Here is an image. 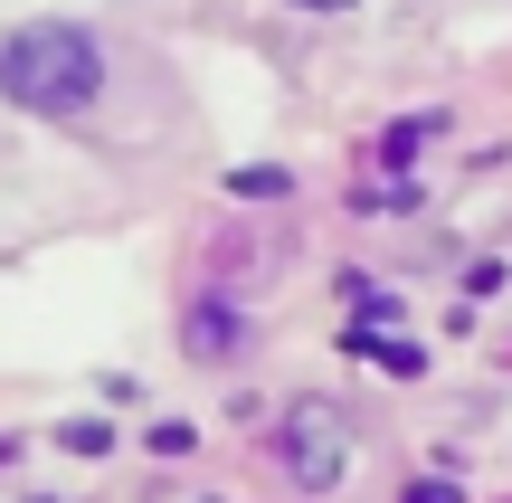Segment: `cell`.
<instances>
[{"instance_id": "5b68a950", "label": "cell", "mask_w": 512, "mask_h": 503, "mask_svg": "<svg viewBox=\"0 0 512 503\" xmlns=\"http://www.w3.org/2000/svg\"><path fill=\"white\" fill-rule=\"evenodd\" d=\"M294 10H351V0H294Z\"/></svg>"}, {"instance_id": "7a4b0ae2", "label": "cell", "mask_w": 512, "mask_h": 503, "mask_svg": "<svg viewBox=\"0 0 512 503\" xmlns=\"http://www.w3.org/2000/svg\"><path fill=\"white\" fill-rule=\"evenodd\" d=\"M275 437H285V466H294V485H304V494H323V485H342V475H351V418L332 409V399H294Z\"/></svg>"}, {"instance_id": "3957f363", "label": "cell", "mask_w": 512, "mask_h": 503, "mask_svg": "<svg viewBox=\"0 0 512 503\" xmlns=\"http://www.w3.org/2000/svg\"><path fill=\"white\" fill-rule=\"evenodd\" d=\"M181 342H190V352H209V361H219L228 342H238V323H228V304H200V314L181 323Z\"/></svg>"}, {"instance_id": "277c9868", "label": "cell", "mask_w": 512, "mask_h": 503, "mask_svg": "<svg viewBox=\"0 0 512 503\" xmlns=\"http://www.w3.org/2000/svg\"><path fill=\"white\" fill-rule=\"evenodd\" d=\"M408 503H456V485H408Z\"/></svg>"}, {"instance_id": "6da1fadb", "label": "cell", "mask_w": 512, "mask_h": 503, "mask_svg": "<svg viewBox=\"0 0 512 503\" xmlns=\"http://www.w3.org/2000/svg\"><path fill=\"white\" fill-rule=\"evenodd\" d=\"M0 95L29 114H86L105 95V48L76 19H29L0 38Z\"/></svg>"}]
</instances>
